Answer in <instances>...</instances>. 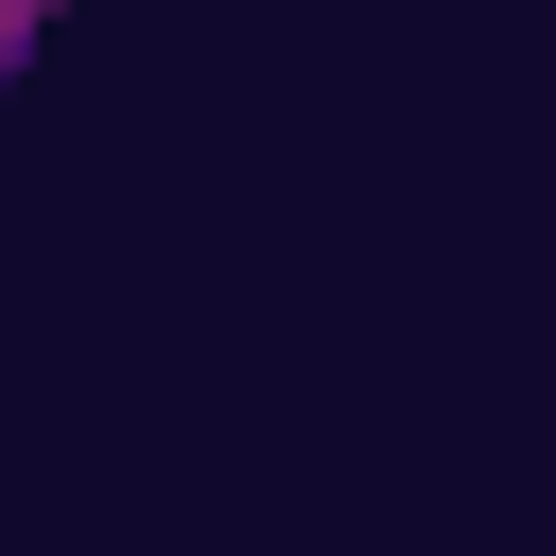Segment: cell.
Listing matches in <instances>:
<instances>
[{"label":"cell","instance_id":"1","mask_svg":"<svg viewBox=\"0 0 556 556\" xmlns=\"http://www.w3.org/2000/svg\"><path fill=\"white\" fill-rule=\"evenodd\" d=\"M35 35H52V0H0V70H35Z\"/></svg>","mask_w":556,"mask_h":556}]
</instances>
